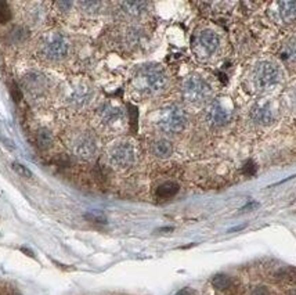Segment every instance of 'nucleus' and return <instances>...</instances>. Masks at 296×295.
<instances>
[{"instance_id":"nucleus-1","label":"nucleus","mask_w":296,"mask_h":295,"mask_svg":"<svg viewBox=\"0 0 296 295\" xmlns=\"http://www.w3.org/2000/svg\"><path fill=\"white\" fill-rule=\"evenodd\" d=\"M166 74L160 66H142L133 79V84L142 94H155L165 89Z\"/></svg>"},{"instance_id":"nucleus-2","label":"nucleus","mask_w":296,"mask_h":295,"mask_svg":"<svg viewBox=\"0 0 296 295\" xmlns=\"http://www.w3.org/2000/svg\"><path fill=\"white\" fill-rule=\"evenodd\" d=\"M187 122H188V118H187L186 111L176 104H172L160 110L156 125L164 133L176 134V133L183 132L187 126Z\"/></svg>"},{"instance_id":"nucleus-3","label":"nucleus","mask_w":296,"mask_h":295,"mask_svg":"<svg viewBox=\"0 0 296 295\" xmlns=\"http://www.w3.org/2000/svg\"><path fill=\"white\" fill-rule=\"evenodd\" d=\"M282 72L280 66L272 61H260L254 70V82L260 90H268L281 82Z\"/></svg>"},{"instance_id":"nucleus-4","label":"nucleus","mask_w":296,"mask_h":295,"mask_svg":"<svg viewBox=\"0 0 296 295\" xmlns=\"http://www.w3.org/2000/svg\"><path fill=\"white\" fill-rule=\"evenodd\" d=\"M183 97L191 104H202L212 94V89L205 79L191 75L183 82Z\"/></svg>"},{"instance_id":"nucleus-5","label":"nucleus","mask_w":296,"mask_h":295,"mask_svg":"<svg viewBox=\"0 0 296 295\" xmlns=\"http://www.w3.org/2000/svg\"><path fill=\"white\" fill-rule=\"evenodd\" d=\"M136 147L130 142H119L110 150V162L116 168H129L136 162Z\"/></svg>"},{"instance_id":"nucleus-6","label":"nucleus","mask_w":296,"mask_h":295,"mask_svg":"<svg viewBox=\"0 0 296 295\" xmlns=\"http://www.w3.org/2000/svg\"><path fill=\"white\" fill-rule=\"evenodd\" d=\"M42 53L48 60H61L68 53V42L61 34H52L42 44Z\"/></svg>"},{"instance_id":"nucleus-7","label":"nucleus","mask_w":296,"mask_h":295,"mask_svg":"<svg viewBox=\"0 0 296 295\" xmlns=\"http://www.w3.org/2000/svg\"><path fill=\"white\" fill-rule=\"evenodd\" d=\"M220 46V39L218 34L210 30H201L194 40V52L200 57L214 56Z\"/></svg>"},{"instance_id":"nucleus-8","label":"nucleus","mask_w":296,"mask_h":295,"mask_svg":"<svg viewBox=\"0 0 296 295\" xmlns=\"http://www.w3.org/2000/svg\"><path fill=\"white\" fill-rule=\"evenodd\" d=\"M231 120L230 107L222 100L214 102L206 111L208 124L212 128H222L227 125Z\"/></svg>"},{"instance_id":"nucleus-9","label":"nucleus","mask_w":296,"mask_h":295,"mask_svg":"<svg viewBox=\"0 0 296 295\" xmlns=\"http://www.w3.org/2000/svg\"><path fill=\"white\" fill-rule=\"evenodd\" d=\"M72 150L78 158L89 161L92 158H94L97 152V142L90 134H82L74 142Z\"/></svg>"},{"instance_id":"nucleus-10","label":"nucleus","mask_w":296,"mask_h":295,"mask_svg":"<svg viewBox=\"0 0 296 295\" xmlns=\"http://www.w3.org/2000/svg\"><path fill=\"white\" fill-rule=\"evenodd\" d=\"M98 118H100L101 124L106 126H118L120 124L124 122V112L120 107H116L114 104H102L98 108Z\"/></svg>"},{"instance_id":"nucleus-11","label":"nucleus","mask_w":296,"mask_h":295,"mask_svg":"<svg viewBox=\"0 0 296 295\" xmlns=\"http://www.w3.org/2000/svg\"><path fill=\"white\" fill-rule=\"evenodd\" d=\"M272 18L280 24L296 21V2H276L272 6Z\"/></svg>"},{"instance_id":"nucleus-12","label":"nucleus","mask_w":296,"mask_h":295,"mask_svg":"<svg viewBox=\"0 0 296 295\" xmlns=\"http://www.w3.org/2000/svg\"><path fill=\"white\" fill-rule=\"evenodd\" d=\"M250 120H254V124L260 125V126L272 125L276 120V112H274L272 102H266L256 104L255 107L250 110Z\"/></svg>"},{"instance_id":"nucleus-13","label":"nucleus","mask_w":296,"mask_h":295,"mask_svg":"<svg viewBox=\"0 0 296 295\" xmlns=\"http://www.w3.org/2000/svg\"><path fill=\"white\" fill-rule=\"evenodd\" d=\"M93 97V90L86 84H79L74 90H72L71 96H70V102L74 104L75 107H83L86 104H89L90 100Z\"/></svg>"},{"instance_id":"nucleus-14","label":"nucleus","mask_w":296,"mask_h":295,"mask_svg":"<svg viewBox=\"0 0 296 295\" xmlns=\"http://www.w3.org/2000/svg\"><path fill=\"white\" fill-rule=\"evenodd\" d=\"M152 152L158 158H169L173 154V146L169 140L160 138L152 144Z\"/></svg>"},{"instance_id":"nucleus-15","label":"nucleus","mask_w":296,"mask_h":295,"mask_svg":"<svg viewBox=\"0 0 296 295\" xmlns=\"http://www.w3.org/2000/svg\"><path fill=\"white\" fill-rule=\"evenodd\" d=\"M178 192V184L174 183V182H166L164 184H160L156 192H155V196L160 200H169L174 197Z\"/></svg>"},{"instance_id":"nucleus-16","label":"nucleus","mask_w":296,"mask_h":295,"mask_svg":"<svg viewBox=\"0 0 296 295\" xmlns=\"http://www.w3.org/2000/svg\"><path fill=\"white\" fill-rule=\"evenodd\" d=\"M120 8L124 10V14L130 16V17H137L147 8V3L144 2H124L120 3Z\"/></svg>"},{"instance_id":"nucleus-17","label":"nucleus","mask_w":296,"mask_h":295,"mask_svg":"<svg viewBox=\"0 0 296 295\" xmlns=\"http://www.w3.org/2000/svg\"><path fill=\"white\" fill-rule=\"evenodd\" d=\"M281 58L288 64H296V36L290 38L281 50Z\"/></svg>"},{"instance_id":"nucleus-18","label":"nucleus","mask_w":296,"mask_h":295,"mask_svg":"<svg viewBox=\"0 0 296 295\" xmlns=\"http://www.w3.org/2000/svg\"><path fill=\"white\" fill-rule=\"evenodd\" d=\"M36 142H38V144L40 148H50L52 144H53V136H52V133L46 130V129H40L38 134H36Z\"/></svg>"},{"instance_id":"nucleus-19","label":"nucleus","mask_w":296,"mask_h":295,"mask_svg":"<svg viewBox=\"0 0 296 295\" xmlns=\"http://www.w3.org/2000/svg\"><path fill=\"white\" fill-rule=\"evenodd\" d=\"M43 76L40 75H36V74H30L28 76H25L24 78V84L26 86V89L30 92H32L34 89H40L43 88Z\"/></svg>"},{"instance_id":"nucleus-20","label":"nucleus","mask_w":296,"mask_h":295,"mask_svg":"<svg viewBox=\"0 0 296 295\" xmlns=\"http://www.w3.org/2000/svg\"><path fill=\"white\" fill-rule=\"evenodd\" d=\"M214 288L218 290H227L231 286V280L226 274H216L212 280Z\"/></svg>"},{"instance_id":"nucleus-21","label":"nucleus","mask_w":296,"mask_h":295,"mask_svg":"<svg viewBox=\"0 0 296 295\" xmlns=\"http://www.w3.org/2000/svg\"><path fill=\"white\" fill-rule=\"evenodd\" d=\"M12 20V10L6 2L0 0V24H6Z\"/></svg>"},{"instance_id":"nucleus-22","label":"nucleus","mask_w":296,"mask_h":295,"mask_svg":"<svg viewBox=\"0 0 296 295\" xmlns=\"http://www.w3.org/2000/svg\"><path fill=\"white\" fill-rule=\"evenodd\" d=\"M12 169H14L16 174L21 176V178H25V179H32V178H34V174L30 172V169L26 168L22 164L12 162Z\"/></svg>"},{"instance_id":"nucleus-23","label":"nucleus","mask_w":296,"mask_h":295,"mask_svg":"<svg viewBox=\"0 0 296 295\" xmlns=\"http://www.w3.org/2000/svg\"><path fill=\"white\" fill-rule=\"evenodd\" d=\"M79 6L82 7L84 12H100L101 3L100 2H80V3H79Z\"/></svg>"},{"instance_id":"nucleus-24","label":"nucleus","mask_w":296,"mask_h":295,"mask_svg":"<svg viewBox=\"0 0 296 295\" xmlns=\"http://www.w3.org/2000/svg\"><path fill=\"white\" fill-rule=\"evenodd\" d=\"M10 92H12V98H14V102H18L21 98H22V92H21V89L18 88L17 84H12V89H10Z\"/></svg>"},{"instance_id":"nucleus-25","label":"nucleus","mask_w":296,"mask_h":295,"mask_svg":"<svg viewBox=\"0 0 296 295\" xmlns=\"http://www.w3.org/2000/svg\"><path fill=\"white\" fill-rule=\"evenodd\" d=\"M255 170H256V166H255V164L254 162H248L245 166H244V174L245 175H254L255 174Z\"/></svg>"},{"instance_id":"nucleus-26","label":"nucleus","mask_w":296,"mask_h":295,"mask_svg":"<svg viewBox=\"0 0 296 295\" xmlns=\"http://www.w3.org/2000/svg\"><path fill=\"white\" fill-rule=\"evenodd\" d=\"M86 218L88 219H90V220H94V222H98V223H106L107 222V219L104 216H101V215H86Z\"/></svg>"},{"instance_id":"nucleus-27","label":"nucleus","mask_w":296,"mask_h":295,"mask_svg":"<svg viewBox=\"0 0 296 295\" xmlns=\"http://www.w3.org/2000/svg\"><path fill=\"white\" fill-rule=\"evenodd\" d=\"M0 138L3 140V143H6V146L8 147V148H12V150L14 148V143H12V140H8L7 138H3V134H2V133H0Z\"/></svg>"},{"instance_id":"nucleus-28","label":"nucleus","mask_w":296,"mask_h":295,"mask_svg":"<svg viewBox=\"0 0 296 295\" xmlns=\"http://www.w3.org/2000/svg\"><path fill=\"white\" fill-rule=\"evenodd\" d=\"M290 102H292L294 106H296V88H294V90L290 92Z\"/></svg>"},{"instance_id":"nucleus-29","label":"nucleus","mask_w":296,"mask_h":295,"mask_svg":"<svg viewBox=\"0 0 296 295\" xmlns=\"http://www.w3.org/2000/svg\"><path fill=\"white\" fill-rule=\"evenodd\" d=\"M176 295H190L188 290H180Z\"/></svg>"}]
</instances>
